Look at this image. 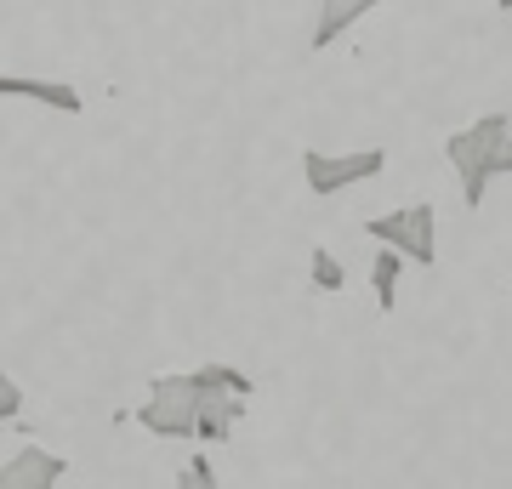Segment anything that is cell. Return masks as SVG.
Segmentation results:
<instances>
[{
	"mask_svg": "<svg viewBox=\"0 0 512 489\" xmlns=\"http://www.w3.org/2000/svg\"><path fill=\"white\" fill-rule=\"evenodd\" d=\"M495 6H501V12H512V0H495Z\"/></svg>",
	"mask_w": 512,
	"mask_h": 489,
	"instance_id": "cell-12",
	"label": "cell"
},
{
	"mask_svg": "<svg viewBox=\"0 0 512 489\" xmlns=\"http://www.w3.org/2000/svg\"><path fill=\"white\" fill-rule=\"evenodd\" d=\"M0 97H29L40 109L57 114H86V97L69 80H40V74H0Z\"/></svg>",
	"mask_w": 512,
	"mask_h": 489,
	"instance_id": "cell-6",
	"label": "cell"
},
{
	"mask_svg": "<svg viewBox=\"0 0 512 489\" xmlns=\"http://www.w3.org/2000/svg\"><path fill=\"white\" fill-rule=\"evenodd\" d=\"M205 393H211V381H205L200 370H188V376H154L137 421H143L154 438H194L200 433Z\"/></svg>",
	"mask_w": 512,
	"mask_h": 489,
	"instance_id": "cell-2",
	"label": "cell"
},
{
	"mask_svg": "<svg viewBox=\"0 0 512 489\" xmlns=\"http://www.w3.org/2000/svg\"><path fill=\"white\" fill-rule=\"evenodd\" d=\"M376 6H382V0H319V23H313V40H308V46H313V52H325L330 40H342L353 23L370 18Z\"/></svg>",
	"mask_w": 512,
	"mask_h": 489,
	"instance_id": "cell-7",
	"label": "cell"
},
{
	"mask_svg": "<svg viewBox=\"0 0 512 489\" xmlns=\"http://www.w3.org/2000/svg\"><path fill=\"white\" fill-rule=\"evenodd\" d=\"M18 416H23V387L0 370V421H18Z\"/></svg>",
	"mask_w": 512,
	"mask_h": 489,
	"instance_id": "cell-11",
	"label": "cell"
},
{
	"mask_svg": "<svg viewBox=\"0 0 512 489\" xmlns=\"http://www.w3.org/2000/svg\"><path fill=\"white\" fill-rule=\"evenodd\" d=\"M365 234L376 239V245H393V251L404 256V262H416V268H433V256H439V211L427 200L416 205H399V211H382V217L365 222Z\"/></svg>",
	"mask_w": 512,
	"mask_h": 489,
	"instance_id": "cell-4",
	"label": "cell"
},
{
	"mask_svg": "<svg viewBox=\"0 0 512 489\" xmlns=\"http://www.w3.org/2000/svg\"><path fill=\"white\" fill-rule=\"evenodd\" d=\"M308 285L319 290V296H336V290L348 285V268L330 256V245H313L308 251Z\"/></svg>",
	"mask_w": 512,
	"mask_h": 489,
	"instance_id": "cell-9",
	"label": "cell"
},
{
	"mask_svg": "<svg viewBox=\"0 0 512 489\" xmlns=\"http://www.w3.org/2000/svg\"><path fill=\"white\" fill-rule=\"evenodd\" d=\"M399 273H404V256L393 245H376V262H370V290H376V308L393 313L399 308Z\"/></svg>",
	"mask_w": 512,
	"mask_h": 489,
	"instance_id": "cell-8",
	"label": "cell"
},
{
	"mask_svg": "<svg viewBox=\"0 0 512 489\" xmlns=\"http://www.w3.org/2000/svg\"><path fill=\"white\" fill-rule=\"evenodd\" d=\"M69 472V461L40 444H23L6 467H0V489H57V478Z\"/></svg>",
	"mask_w": 512,
	"mask_h": 489,
	"instance_id": "cell-5",
	"label": "cell"
},
{
	"mask_svg": "<svg viewBox=\"0 0 512 489\" xmlns=\"http://www.w3.org/2000/svg\"><path fill=\"white\" fill-rule=\"evenodd\" d=\"M177 489H222V478L205 455H188L183 467H177Z\"/></svg>",
	"mask_w": 512,
	"mask_h": 489,
	"instance_id": "cell-10",
	"label": "cell"
},
{
	"mask_svg": "<svg viewBox=\"0 0 512 489\" xmlns=\"http://www.w3.org/2000/svg\"><path fill=\"white\" fill-rule=\"evenodd\" d=\"M387 171V148H353V154H325V148H302V182L313 200H336L359 182Z\"/></svg>",
	"mask_w": 512,
	"mask_h": 489,
	"instance_id": "cell-3",
	"label": "cell"
},
{
	"mask_svg": "<svg viewBox=\"0 0 512 489\" xmlns=\"http://www.w3.org/2000/svg\"><path fill=\"white\" fill-rule=\"evenodd\" d=\"M444 160H450V171H456V182H461L467 211H478L484 194H490V182L512 177V120L501 109L478 114L473 126H461V131L444 137Z\"/></svg>",
	"mask_w": 512,
	"mask_h": 489,
	"instance_id": "cell-1",
	"label": "cell"
}]
</instances>
